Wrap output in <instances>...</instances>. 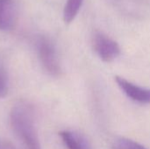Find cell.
Returning <instances> with one entry per match:
<instances>
[{
  "label": "cell",
  "mask_w": 150,
  "mask_h": 149,
  "mask_svg": "<svg viewBox=\"0 0 150 149\" xmlns=\"http://www.w3.org/2000/svg\"><path fill=\"white\" fill-rule=\"evenodd\" d=\"M9 90V76L4 64L0 61V98L4 97Z\"/></svg>",
  "instance_id": "obj_9"
},
{
  "label": "cell",
  "mask_w": 150,
  "mask_h": 149,
  "mask_svg": "<svg viewBox=\"0 0 150 149\" xmlns=\"http://www.w3.org/2000/svg\"><path fill=\"white\" fill-rule=\"evenodd\" d=\"M116 149H121V148H116Z\"/></svg>",
  "instance_id": "obj_11"
},
{
  "label": "cell",
  "mask_w": 150,
  "mask_h": 149,
  "mask_svg": "<svg viewBox=\"0 0 150 149\" xmlns=\"http://www.w3.org/2000/svg\"><path fill=\"white\" fill-rule=\"evenodd\" d=\"M60 136L68 149H91L84 137L74 132L62 131Z\"/></svg>",
  "instance_id": "obj_7"
},
{
  "label": "cell",
  "mask_w": 150,
  "mask_h": 149,
  "mask_svg": "<svg viewBox=\"0 0 150 149\" xmlns=\"http://www.w3.org/2000/svg\"><path fill=\"white\" fill-rule=\"evenodd\" d=\"M110 4L123 16L134 19H142L149 15V0H109Z\"/></svg>",
  "instance_id": "obj_4"
},
{
  "label": "cell",
  "mask_w": 150,
  "mask_h": 149,
  "mask_svg": "<svg viewBox=\"0 0 150 149\" xmlns=\"http://www.w3.org/2000/svg\"><path fill=\"white\" fill-rule=\"evenodd\" d=\"M16 21V7L13 0H0V31L11 30Z\"/></svg>",
  "instance_id": "obj_6"
},
{
  "label": "cell",
  "mask_w": 150,
  "mask_h": 149,
  "mask_svg": "<svg viewBox=\"0 0 150 149\" xmlns=\"http://www.w3.org/2000/svg\"><path fill=\"white\" fill-rule=\"evenodd\" d=\"M92 47L98 57L105 62H111L120 54L119 44L100 32H96L93 34Z\"/></svg>",
  "instance_id": "obj_3"
},
{
  "label": "cell",
  "mask_w": 150,
  "mask_h": 149,
  "mask_svg": "<svg viewBox=\"0 0 150 149\" xmlns=\"http://www.w3.org/2000/svg\"><path fill=\"white\" fill-rule=\"evenodd\" d=\"M120 142L122 148H124L125 149H147L142 145L128 139H121Z\"/></svg>",
  "instance_id": "obj_10"
},
{
  "label": "cell",
  "mask_w": 150,
  "mask_h": 149,
  "mask_svg": "<svg viewBox=\"0 0 150 149\" xmlns=\"http://www.w3.org/2000/svg\"></svg>",
  "instance_id": "obj_12"
},
{
  "label": "cell",
  "mask_w": 150,
  "mask_h": 149,
  "mask_svg": "<svg viewBox=\"0 0 150 149\" xmlns=\"http://www.w3.org/2000/svg\"><path fill=\"white\" fill-rule=\"evenodd\" d=\"M83 0H67L63 10V20L66 24L71 23L78 14Z\"/></svg>",
  "instance_id": "obj_8"
},
{
  "label": "cell",
  "mask_w": 150,
  "mask_h": 149,
  "mask_svg": "<svg viewBox=\"0 0 150 149\" xmlns=\"http://www.w3.org/2000/svg\"><path fill=\"white\" fill-rule=\"evenodd\" d=\"M10 121L15 133L22 140L26 149H41L35 127L33 107L25 102L16 104L10 114Z\"/></svg>",
  "instance_id": "obj_1"
},
{
  "label": "cell",
  "mask_w": 150,
  "mask_h": 149,
  "mask_svg": "<svg viewBox=\"0 0 150 149\" xmlns=\"http://www.w3.org/2000/svg\"><path fill=\"white\" fill-rule=\"evenodd\" d=\"M115 81L120 90L133 101L140 104H150V89L140 87L118 76L115 77Z\"/></svg>",
  "instance_id": "obj_5"
},
{
  "label": "cell",
  "mask_w": 150,
  "mask_h": 149,
  "mask_svg": "<svg viewBox=\"0 0 150 149\" xmlns=\"http://www.w3.org/2000/svg\"><path fill=\"white\" fill-rule=\"evenodd\" d=\"M36 48L42 68L49 75L58 76L62 72V68L55 47L52 40L46 36H40L36 42Z\"/></svg>",
  "instance_id": "obj_2"
}]
</instances>
